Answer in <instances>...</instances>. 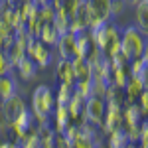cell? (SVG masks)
Segmentation results:
<instances>
[{"label":"cell","mask_w":148,"mask_h":148,"mask_svg":"<svg viewBox=\"0 0 148 148\" xmlns=\"http://www.w3.org/2000/svg\"><path fill=\"white\" fill-rule=\"evenodd\" d=\"M14 34V26L8 22H4V20H0V38H4V36H10Z\"/></svg>","instance_id":"38"},{"label":"cell","mask_w":148,"mask_h":148,"mask_svg":"<svg viewBox=\"0 0 148 148\" xmlns=\"http://www.w3.org/2000/svg\"><path fill=\"white\" fill-rule=\"evenodd\" d=\"M138 144L142 148H146L148 146V123H146V119L140 123V134H138Z\"/></svg>","instance_id":"36"},{"label":"cell","mask_w":148,"mask_h":148,"mask_svg":"<svg viewBox=\"0 0 148 148\" xmlns=\"http://www.w3.org/2000/svg\"><path fill=\"white\" fill-rule=\"evenodd\" d=\"M16 93H20V87H18V81L14 79V75L12 73L0 75V101L10 99Z\"/></svg>","instance_id":"15"},{"label":"cell","mask_w":148,"mask_h":148,"mask_svg":"<svg viewBox=\"0 0 148 148\" xmlns=\"http://www.w3.org/2000/svg\"><path fill=\"white\" fill-rule=\"evenodd\" d=\"M128 136V142L130 144H138V134H140V125L138 126H123Z\"/></svg>","instance_id":"35"},{"label":"cell","mask_w":148,"mask_h":148,"mask_svg":"<svg viewBox=\"0 0 148 148\" xmlns=\"http://www.w3.org/2000/svg\"><path fill=\"white\" fill-rule=\"evenodd\" d=\"M130 79V73H128V65H123V67H114L111 71V81H113L114 87L119 89H125V85Z\"/></svg>","instance_id":"25"},{"label":"cell","mask_w":148,"mask_h":148,"mask_svg":"<svg viewBox=\"0 0 148 148\" xmlns=\"http://www.w3.org/2000/svg\"><path fill=\"white\" fill-rule=\"evenodd\" d=\"M51 119H53L51 128H53L56 132H63L65 126L71 123V116H69V111H67L65 105H56V109H53V113H51Z\"/></svg>","instance_id":"14"},{"label":"cell","mask_w":148,"mask_h":148,"mask_svg":"<svg viewBox=\"0 0 148 148\" xmlns=\"http://www.w3.org/2000/svg\"><path fill=\"white\" fill-rule=\"evenodd\" d=\"M146 116L142 114L136 101L123 105V126H138Z\"/></svg>","instance_id":"8"},{"label":"cell","mask_w":148,"mask_h":148,"mask_svg":"<svg viewBox=\"0 0 148 148\" xmlns=\"http://www.w3.org/2000/svg\"><path fill=\"white\" fill-rule=\"evenodd\" d=\"M65 4H67V0H51L53 8H65Z\"/></svg>","instance_id":"39"},{"label":"cell","mask_w":148,"mask_h":148,"mask_svg":"<svg viewBox=\"0 0 148 148\" xmlns=\"http://www.w3.org/2000/svg\"><path fill=\"white\" fill-rule=\"evenodd\" d=\"M93 40V46L103 49L107 56H113L121 49V30L114 24H103L97 30H87Z\"/></svg>","instance_id":"2"},{"label":"cell","mask_w":148,"mask_h":148,"mask_svg":"<svg viewBox=\"0 0 148 148\" xmlns=\"http://www.w3.org/2000/svg\"><path fill=\"white\" fill-rule=\"evenodd\" d=\"M103 116H105V99L103 97H97V95H91L85 99V105H83V113H81L79 119L91 123V125H101Z\"/></svg>","instance_id":"5"},{"label":"cell","mask_w":148,"mask_h":148,"mask_svg":"<svg viewBox=\"0 0 148 148\" xmlns=\"http://www.w3.org/2000/svg\"><path fill=\"white\" fill-rule=\"evenodd\" d=\"M105 144H109L111 148H126L130 146V142H128V136H126L125 128L123 126H119V128H114V130H111L107 136H105Z\"/></svg>","instance_id":"18"},{"label":"cell","mask_w":148,"mask_h":148,"mask_svg":"<svg viewBox=\"0 0 148 148\" xmlns=\"http://www.w3.org/2000/svg\"><path fill=\"white\" fill-rule=\"evenodd\" d=\"M36 134L40 136V146L42 148H51L53 146V138H56V130L51 125H36Z\"/></svg>","instance_id":"21"},{"label":"cell","mask_w":148,"mask_h":148,"mask_svg":"<svg viewBox=\"0 0 148 148\" xmlns=\"http://www.w3.org/2000/svg\"><path fill=\"white\" fill-rule=\"evenodd\" d=\"M6 2H8V6H18V4H20L18 0H6Z\"/></svg>","instance_id":"41"},{"label":"cell","mask_w":148,"mask_h":148,"mask_svg":"<svg viewBox=\"0 0 148 148\" xmlns=\"http://www.w3.org/2000/svg\"><path fill=\"white\" fill-rule=\"evenodd\" d=\"M24 109H26V103H24L22 95H20V93H16V95H12L10 99L0 101V121L10 123L12 119H16Z\"/></svg>","instance_id":"7"},{"label":"cell","mask_w":148,"mask_h":148,"mask_svg":"<svg viewBox=\"0 0 148 148\" xmlns=\"http://www.w3.org/2000/svg\"><path fill=\"white\" fill-rule=\"evenodd\" d=\"M73 93H77L83 99L91 97L93 91H91V81H89V77H87V79H77L75 81V83H73Z\"/></svg>","instance_id":"28"},{"label":"cell","mask_w":148,"mask_h":148,"mask_svg":"<svg viewBox=\"0 0 148 148\" xmlns=\"http://www.w3.org/2000/svg\"><path fill=\"white\" fill-rule=\"evenodd\" d=\"M121 51L128 61L134 57H140L146 51V34H142L138 26L125 28L121 32Z\"/></svg>","instance_id":"3"},{"label":"cell","mask_w":148,"mask_h":148,"mask_svg":"<svg viewBox=\"0 0 148 148\" xmlns=\"http://www.w3.org/2000/svg\"><path fill=\"white\" fill-rule=\"evenodd\" d=\"M56 77L59 79V83H69V85L75 83V73H73L71 59H61L59 57L57 67H56Z\"/></svg>","instance_id":"16"},{"label":"cell","mask_w":148,"mask_h":148,"mask_svg":"<svg viewBox=\"0 0 148 148\" xmlns=\"http://www.w3.org/2000/svg\"><path fill=\"white\" fill-rule=\"evenodd\" d=\"M71 65H73L75 81H77V79H87V77H91L93 69H91L89 61H87L85 57H71Z\"/></svg>","instance_id":"22"},{"label":"cell","mask_w":148,"mask_h":148,"mask_svg":"<svg viewBox=\"0 0 148 148\" xmlns=\"http://www.w3.org/2000/svg\"><path fill=\"white\" fill-rule=\"evenodd\" d=\"M146 89V81L138 79V77H132L130 75V79H128V83L125 85V89H123V93H125V103L123 105H126V103H132L138 99V95Z\"/></svg>","instance_id":"13"},{"label":"cell","mask_w":148,"mask_h":148,"mask_svg":"<svg viewBox=\"0 0 148 148\" xmlns=\"http://www.w3.org/2000/svg\"><path fill=\"white\" fill-rule=\"evenodd\" d=\"M83 105H85V99L79 97L77 93H73V95H71V99H69V103L65 105V107H67V111H69L71 121H79L81 113H83Z\"/></svg>","instance_id":"24"},{"label":"cell","mask_w":148,"mask_h":148,"mask_svg":"<svg viewBox=\"0 0 148 148\" xmlns=\"http://www.w3.org/2000/svg\"><path fill=\"white\" fill-rule=\"evenodd\" d=\"M119 126H123V107L105 103V116H103V123L99 125V130L107 136L111 130L119 128Z\"/></svg>","instance_id":"6"},{"label":"cell","mask_w":148,"mask_h":148,"mask_svg":"<svg viewBox=\"0 0 148 148\" xmlns=\"http://www.w3.org/2000/svg\"><path fill=\"white\" fill-rule=\"evenodd\" d=\"M134 20L142 34H148V0H138L134 4Z\"/></svg>","instance_id":"17"},{"label":"cell","mask_w":148,"mask_h":148,"mask_svg":"<svg viewBox=\"0 0 148 148\" xmlns=\"http://www.w3.org/2000/svg\"><path fill=\"white\" fill-rule=\"evenodd\" d=\"M128 73L132 77H138V79L146 81L148 77V51H144L140 57H134L128 61Z\"/></svg>","instance_id":"12"},{"label":"cell","mask_w":148,"mask_h":148,"mask_svg":"<svg viewBox=\"0 0 148 148\" xmlns=\"http://www.w3.org/2000/svg\"><path fill=\"white\" fill-rule=\"evenodd\" d=\"M8 125H10L12 134H14L16 142H18V146H20V140H22L26 134H30V132L36 128V119H34V114H32V111L26 107L16 119H12Z\"/></svg>","instance_id":"4"},{"label":"cell","mask_w":148,"mask_h":148,"mask_svg":"<svg viewBox=\"0 0 148 148\" xmlns=\"http://www.w3.org/2000/svg\"><path fill=\"white\" fill-rule=\"evenodd\" d=\"M69 20H71V16H69V12L65 8H56V14H53V20H51V26L56 28L59 36L69 32Z\"/></svg>","instance_id":"20"},{"label":"cell","mask_w":148,"mask_h":148,"mask_svg":"<svg viewBox=\"0 0 148 148\" xmlns=\"http://www.w3.org/2000/svg\"><path fill=\"white\" fill-rule=\"evenodd\" d=\"M20 146H24V148H42L40 146V136L36 134V130H32L30 134H26V136L20 140Z\"/></svg>","instance_id":"32"},{"label":"cell","mask_w":148,"mask_h":148,"mask_svg":"<svg viewBox=\"0 0 148 148\" xmlns=\"http://www.w3.org/2000/svg\"><path fill=\"white\" fill-rule=\"evenodd\" d=\"M53 109H56L53 89L46 83L38 85L32 91V101H30V111L36 119V125H49Z\"/></svg>","instance_id":"1"},{"label":"cell","mask_w":148,"mask_h":148,"mask_svg":"<svg viewBox=\"0 0 148 148\" xmlns=\"http://www.w3.org/2000/svg\"><path fill=\"white\" fill-rule=\"evenodd\" d=\"M14 69H16L18 77H20L22 81H34L36 77H38V71H40L38 63H36L30 56H24L22 59H20V63H18Z\"/></svg>","instance_id":"9"},{"label":"cell","mask_w":148,"mask_h":148,"mask_svg":"<svg viewBox=\"0 0 148 148\" xmlns=\"http://www.w3.org/2000/svg\"><path fill=\"white\" fill-rule=\"evenodd\" d=\"M136 101H138V107H140L142 114L146 116V114H148V91H146V89H144V91L138 95V99H136Z\"/></svg>","instance_id":"37"},{"label":"cell","mask_w":148,"mask_h":148,"mask_svg":"<svg viewBox=\"0 0 148 148\" xmlns=\"http://www.w3.org/2000/svg\"><path fill=\"white\" fill-rule=\"evenodd\" d=\"M53 14H56V8H53L51 2H49V4L40 6V10H38V18H40L44 24H49L51 20H53Z\"/></svg>","instance_id":"29"},{"label":"cell","mask_w":148,"mask_h":148,"mask_svg":"<svg viewBox=\"0 0 148 148\" xmlns=\"http://www.w3.org/2000/svg\"><path fill=\"white\" fill-rule=\"evenodd\" d=\"M63 136H65L67 146L73 148L75 140H77V136H79V128H77V125H71V123H69V125L65 126V130H63Z\"/></svg>","instance_id":"30"},{"label":"cell","mask_w":148,"mask_h":148,"mask_svg":"<svg viewBox=\"0 0 148 148\" xmlns=\"http://www.w3.org/2000/svg\"><path fill=\"white\" fill-rule=\"evenodd\" d=\"M91 47H93V40L89 36V32H83V34L75 36V56L73 57H87Z\"/></svg>","instance_id":"19"},{"label":"cell","mask_w":148,"mask_h":148,"mask_svg":"<svg viewBox=\"0 0 148 148\" xmlns=\"http://www.w3.org/2000/svg\"><path fill=\"white\" fill-rule=\"evenodd\" d=\"M53 95H56V105H67L69 99H71V95H73V85H69V83H59L57 89L53 91Z\"/></svg>","instance_id":"26"},{"label":"cell","mask_w":148,"mask_h":148,"mask_svg":"<svg viewBox=\"0 0 148 148\" xmlns=\"http://www.w3.org/2000/svg\"><path fill=\"white\" fill-rule=\"evenodd\" d=\"M53 47L57 49V56L61 57V59H71V57L75 56V36L71 34V32L61 34Z\"/></svg>","instance_id":"10"},{"label":"cell","mask_w":148,"mask_h":148,"mask_svg":"<svg viewBox=\"0 0 148 148\" xmlns=\"http://www.w3.org/2000/svg\"><path fill=\"white\" fill-rule=\"evenodd\" d=\"M14 67H12L10 59L6 56V51L4 49H0V75H6V73H12Z\"/></svg>","instance_id":"34"},{"label":"cell","mask_w":148,"mask_h":148,"mask_svg":"<svg viewBox=\"0 0 148 148\" xmlns=\"http://www.w3.org/2000/svg\"><path fill=\"white\" fill-rule=\"evenodd\" d=\"M38 40H40L42 44H46V46L53 47L57 44V40H59V32H57L51 24H44V26H42V32L38 36Z\"/></svg>","instance_id":"23"},{"label":"cell","mask_w":148,"mask_h":148,"mask_svg":"<svg viewBox=\"0 0 148 148\" xmlns=\"http://www.w3.org/2000/svg\"><path fill=\"white\" fill-rule=\"evenodd\" d=\"M125 8H126V0H111L109 14L111 16H121V14H125Z\"/></svg>","instance_id":"33"},{"label":"cell","mask_w":148,"mask_h":148,"mask_svg":"<svg viewBox=\"0 0 148 148\" xmlns=\"http://www.w3.org/2000/svg\"><path fill=\"white\" fill-rule=\"evenodd\" d=\"M30 57L38 63V67H40V69H46V67H49V65L53 63V51H51V47L46 46V44H42L40 40H38L34 53H32Z\"/></svg>","instance_id":"11"},{"label":"cell","mask_w":148,"mask_h":148,"mask_svg":"<svg viewBox=\"0 0 148 148\" xmlns=\"http://www.w3.org/2000/svg\"><path fill=\"white\" fill-rule=\"evenodd\" d=\"M34 2L38 4V6H44V4H49L51 0H34Z\"/></svg>","instance_id":"40"},{"label":"cell","mask_w":148,"mask_h":148,"mask_svg":"<svg viewBox=\"0 0 148 148\" xmlns=\"http://www.w3.org/2000/svg\"><path fill=\"white\" fill-rule=\"evenodd\" d=\"M42 26H44V22L36 16V18H32V20L26 22V32H28L30 36H34V38H38L40 32H42Z\"/></svg>","instance_id":"31"},{"label":"cell","mask_w":148,"mask_h":148,"mask_svg":"<svg viewBox=\"0 0 148 148\" xmlns=\"http://www.w3.org/2000/svg\"><path fill=\"white\" fill-rule=\"evenodd\" d=\"M18 8H20V12H22L26 22L32 20V18H36V16H38V10H40V6L36 4L34 0H22V2L18 4Z\"/></svg>","instance_id":"27"}]
</instances>
